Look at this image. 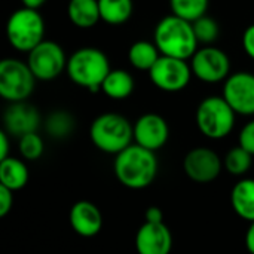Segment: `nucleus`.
<instances>
[{
    "mask_svg": "<svg viewBox=\"0 0 254 254\" xmlns=\"http://www.w3.org/2000/svg\"><path fill=\"white\" fill-rule=\"evenodd\" d=\"M189 63L193 76L204 83L225 82L231 76V60L228 54L213 45L198 48Z\"/></svg>",
    "mask_w": 254,
    "mask_h": 254,
    "instance_id": "obj_9",
    "label": "nucleus"
},
{
    "mask_svg": "<svg viewBox=\"0 0 254 254\" xmlns=\"http://www.w3.org/2000/svg\"><path fill=\"white\" fill-rule=\"evenodd\" d=\"M246 247L252 254H254V222H250V226L246 234Z\"/></svg>",
    "mask_w": 254,
    "mask_h": 254,
    "instance_id": "obj_33",
    "label": "nucleus"
},
{
    "mask_svg": "<svg viewBox=\"0 0 254 254\" xmlns=\"http://www.w3.org/2000/svg\"><path fill=\"white\" fill-rule=\"evenodd\" d=\"M144 219L149 223H164V213L159 207H149L144 213Z\"/></svg>",
    "mask_w": 254,
    "mask_h": 254,
    "instance_id": "obj_31",
    "label": "nucleus"
},
{
    "mask_svg": "<svg viewBox=\"0 0 254 254\" xmlns=\"http://www.w3.org/2000/svg\"><path fill=\"white\" fill-rule=\"evenodd\" d=\"M36 77L27 61L4 58L0 63V97L7 103L27 101L34 91Z\"/></svg>",
    "mask_w": 254,
    "mask_h": 254,
    "instance_id": "obj_7",
    "label": "nucleus"
},
{
    "mask_svg": "<svg viewBox=\"0 0 254 254\" xmlns=\"http://www.w3.org/2000/svg\"><path fill=\"white\" fill-rule=\"evenodd\" d=\"M252 165H253V155L241 146L232 147L223 159V167L226 168V171L237 177L244 176L252 168Z\"/></svg>",
    "mask_w": 254,
    "mask_h": 254,
    "instance_id": "obj_25",
    "label": "nucleus"
},
{
    "mask_svg": "<svg viewBox=\"0 0 254 254\" xmlns=\"http://www.w3.org/2000/svg\"><path fill=\"white\" fill-rule=\"evenodd\" d=\"M231 204L241 219L254 222V179H243L232 188Z\"/></svg>",
    "mask_w": 254,
    "mask_h": 254,
    "instance_id": "obj_19",
    "label": "nucleus"
},
{
    "mask_svg": "<svg viewBox=\"0 0 254 254\" xmlns=\"http://www.w3.org/2000/svg\"><path fill=\"white\" fill-rule=\"evenodd\" d=\"M223 168V161L210 147H195L189 150L183 159V170L186 176L196 183L214 182Z\"/></svg>",
    "mask_w": 254,
    "mask_h": 254,
    "instance_id": "obj_12",
    "label": "nucleus"
},
{
    "mask_svg": "<svg viewBox=\"0 0 254 254\" xmlns=\"http://www.w3.org/2000/svg\"><path fill=\"white\" fill-rule=\"evenodd\" d=\"M135 88L134 77L124 68H112L101 85V91L112 100H127L132 95Z\"/></svg>",
    "mask_w": 254,
    "mask_h": 254,
    "instance_id": "obj_18",
    "label": "nucleus"
},
{
    "mask_svg": "<svg viewBox=\"0 0 254 254\" xmlns=\"http://www.w3.org/2000/svg\"><path fill=\"white\" fill-rule=\"evenodd\" d=\"M68 57L63 46L54 40H43L27 54V64L37 80L49 82L67 68Z\"/></svg>",
    "mask_w": 254,
    "mask_h": 254,
    "instance_id": "obj_8",
    "label": "nucleus"
},
{
    "mask_svg": "<svg viewBox=\"0 0 254 254\" xmlns=\"http://www.w3.org/2000/svg\"><path fill=\"white\" fill-rule=\"evenodd\" d=\"M161 52L155 42L149 40H137L128 49V61L129 64L140 71H147L156 64L161 58Z\"/></svg>",
    "mask_w": 254,
    "mask_h": 254,
    "instance_id": "obj_21",
    "label": "nucleus"
},
{
    "mask_svg": "<svg viewBox=\"0 0 254 254\" xmlns=\"http://www.w3.org/2000/svg\"><path fill=\"white\" fill-rule=\"evenodd\" d=\"M153 42L165 57L190 60L199 48L192 22L176 15L164 16L153 30Z\"/></svg>",
    "mask_w": 254,
    "mask_h": 254,
    "instance_id": "obj_2",
    "label": "nucleus"
},
{
    "mask_svg": "<svg viewBox=\"0 0 254 254\" xmlns=\"http://www.w3.org/2000/svg\"><path fill=\"white\" fill-rule=\"evenodd\" d=\"M210 0H170L171 13L189 22L207 15Z\"/></svg>",
    "mask_w": 254,
    "mask_h": 254,
    "instance_id": "obj_24",
    "label": "nucleus"
},
{
    "mask_svg": "<svg viewBox=\"0 0 254 254\" xmlns=\"http://www.w3.org/2000/svg\"><path fill=\"white\" fill-rule=\"evenodd\" d=\"M110 70L109 57L101 49L83 46L68 57L65 73L74 85L97 92L101 91V85Z\"/></svg>",
    "mask_w": 254,
    "mask_h": 254,
    "instance_id": "obj_3",
    "label": "nucleus"
},
{
    "mask_svg": "<svg viewBox=\"0 0 254 254\" xmlns=\"http://www.w3.org/2000/svg\"><path fill=\"white\" fill-rule=\"evenodd\" d=\"M173 235L165 223L144 222L135 235V250L138 254H170Z\"/></svg>",
    "mask_w": 254,
    "mask_h": 254,
    "instance_id": "obj_15",
    "label": "nucleus"
},
{
    "mask_svg": "<svg viewBox=\"0 0 254 254\" xmlns=\"http://www.w3.org/2000/svg\"><path fill=\"white\" fill-rule=\"evenodd\" d=\"M45 19L36 9L19 7L10 13L6 22L9 45L22 54H28L45 39Z\"/></svg>",
    "mask_w": 254,
    "mask_h": 254,
    "instance_id": "obj_6",
    "label": "nucleus"
},
{
    "mask_svg": "<svg viewBox=\"0 0 254 254\" xmlns=\"http://www.w3.org/2000/svg\"><path fill=\"white\" fill-rule=\"evenodd\" d=\"M67 16L77 28L88 30L95 27L101 21L98 0H68Z\"/></svg>",
    "mask_w": 254,
    "mask_h": 254,
    "instance_id": "obj_17",
    "label": "nucleus"
},
{
    "mask_svg": "<svg viewBox=\"0 0 254 254\" xmlns=\"http://www.w3.org/2000/svg\"><path fill=\"white\" fill-rule=\"evenodd\" d=\"M9 158V134L3 129L0 131V161Z\"/></svg>",
    "mask_w": 254,
    "mask_h": 254,
    "instance_id": "obj_32",
    "label": "nucleus"
},
{
    "mask_svg": "<svg viewBox=\"0 0 254 254\" xmlns=\"http://www.w3.org/2000/svg\"><path fill=\"white\" fill-rule=\"evenodd\" d=\"M68 220L71 229L83 238H92L98 235L103 228L101 211L95 204L89 201L76 202L70 210Z\"/></svg>",
    "mask_w": 254,
    "mask_h": 254,
    "instance_id": "obj_16",
    "label": "nucleus"
},
{
    "mask_svg": "<svg viewBox=\"0 0 254 254\" xmlns=\"http://www.w3.org/2000/svg\"><path fill=\"white\" fill-rule=\"evenodd\" d=\"M21 1V4L24 6V7H28V9H36V10H39L48 0H19Z\"/></svg>",
    "mask_w": 254,
    "mask_h": 254,
    "instance_id": "obj_34",
    "label": "nucleus"
},
{
    "mask_svg": "<svg viewBox=\"0 0 254 254\" xmlns=\"http://www.w3.org/2000/svg\"><path fill=\"white\" fill-rule=\"evenodd\" d=\"M158 167L155 152L135 143L118 153L113 162V171L119 183L132 190L149 188L158 176Z\"/></svg>",
    "mask_w": 254,
    "mask_h": 254,
    "instance_id": "obj_1",
    "label": "nucleus"
},
{
    "mask_svg": "<svg viewBox=\"0 0 254 254\" xmlns=\"http://www.w3.org/2000/svg\"><path fill=\"white\" fill-rule=\"evenodd\" d=\"M40 121L42 119L39 110L27 101L9 103L3 113L4 131L9 135L18 138L25 134L36 132L40 125Z\"/></svg>",
    "mask_w": 254,
    "mask_h": 254,
    "instance_id": "obj_14",
    "label": "nucleus"
},
{
    "mask_svg": "<svg viewBox=\"0 0 254 254\" xmlns=\"http://www.w3.org/2000/svg\"><path fill=\"white\" fill-rule=\"evenodd\" d=\"M19 155L27 161H36L43 155L45 143L37 132H30L18 138Z\"/></svg>",
    "mask_w": 254,
    "mask_h": 254,
    "instance_id": "obj_27",
    "label": "nucleus"
},
{
    "mask_svg": "<svg viewBox=\"0 0 254 254\" xmlns=\"http://www.w3.org/2000/svg\"><path fill=\"white\" fill-rule=\"evenodd\" d=\"M28 182V168L24 161L18 158H6L0 161V185L16 192Z\"/></svg>",
    "mask_w": 254,
    "mask_h": 254,
    "instance_id": "obj_20",
    "label": "nucleus"
},
{
    "mask_svg": "<svg viewBox=\"0 0 254 254\" xmlns=\"http://www.w3.org/2000/svg\"><path fill=\"white\" fill-rule=\"evenodd\" d=\"M235 110L223 95H210L204 98L195 112V122L199 132L210 140L228 137L235 127Z\"/></svg>",
    "mask_w": 254,
    "mask_h": 254,
    "instance_id": "obj_5",
    "label": "nucleus"
},
{
    "mask_svg": "<svg viewBox=\"0 0 254 254\" xmlns=\"http://www.w3.org/2000/svg\"><path fill=\"white\" fill-rule=\"evenodd\" d=\"M101 21L109 25H124L134 12L132 0H98Z\"/></svg>",
    "mask_w": 254,
    "mask_h": 254,
    "instance_id": "obj_22",
    "label": "nucleus"
},
{
    "mask_svg": "<svg viewBox=\"0 0 254 254\" xmlns=\"http://www.w3.org/2000/svg\"><path fill=\"white\" fill-rule=\"evenodd\" d=\"M76 128V121L67 110H55L45 119V129L52 138H65Z\"/></svg>",
    "mask_w": 254,
    "mask_h": 254,
    "instance_id": "obj_23",
    "label": "nucleus"
},
{
    "mask_svg": "<svg viewBox=\"0 0 254 254\" xmlns=\"http://www.w3.org/2000/svg\"><path fill=\"white\" fill-rule=\"evenodd\" d=\"M240 146L244 147L247 152H250L254 156V119L247 122L241 131H240V137H238Z\"/></svg>",
    "mask_w": 254,
    "mask_h": 254,
    "instance_id": "obj_28",
    "label": "nucleus"
},
{
    "mask_svg": "<svg viewBox=\"0 0 254 254\" xmlns=\"http://www.w3.org/2000/svg\"><path fill=\"white\" fill-rule=\"evenodd\" d=\"M91 143L103 153L118 155L134 141V125L119 113H103L89 127Z\"/></svg>",
    "mask_w": 254,
    "mask_h": 254,
    "instance_id": "obj_4",
    "label": "nucleus"
},
{
    "mask_svg": "<svg viewBox=\"0 0 254 254\" xmlns=\"http://www.w3.org/2000/svg\"><path fill=\"white\" fill-rule=\"evenodd\" d=\"M243 49L247 54V57H250L252 60H254V24L249 25L244 33H243Z\"/></svg>",
    "mask_w": 254,
    "mask_h": 254,
    "instance_id": "obj_30",
    "label": "nucleus"
},
{
    "mask_svg": "<svg viewBox=\"0 0 254 254\" xmlns=\"http://www.w3.org/2000/svg\"><path fill=\"white\" fill-rule=\"evenodd\" d=\"M193 73L188 60L161 55L149 70L150 82L164 92H180L190 83Z\"/></svg>",
    "mask_w": 254,
    "mask_h": 254,
    "instance_id": "obj_10",
    "label": "nucleus"
},
{
    "mask_svg": "<svg viewBox=\"0 0 254 254\" xmlns=\"http://www.w3.org/2000/svg\"><path fill=\"white\" fill-rule=\"evenodd\" d=\"M170 138V127L158 113H144L134 122V143L156 152L162 149Z\"/></svg>",
    "mask_w": 254,
    "mask_h": 254,
    "instance_id": "obj_13",
    "label": "nucleus"
},
{
    "mask_svg": "<svg viewBox=\"0 0 254 254\" xmlns=\"http://www.w3.org/2000/svg\"><path fill=\"white\" fill-rule=\"evenodd\" d=\"M192 25H193V31H195V36H196L199 45L208 46V45H213L217 40L220 28H219L217 21L213 19L211 16L204 15L199 19L193 21Z\"/></svg>",
    "mask_w": 254,
    "mask_h": 254,
    "instance_id": "obj_26",
    "label": "nucleus"
},
{
    "mask_svg": "<svg viewBox=\"0 0 254 254\" xmlns=\"http://www.w3.org/2000/svg\"><path fill=\"white\" fill-rule=\"evenodd\" d=\"M13 205V190L0 185V217H6Z\"/></svg>",
    "mask_w": 254,
    "mask_h": 254,
    "instance_id": "obj_29",
    "label": "nucleus"
},
{
    "mask_svg": "<svg viewBox=\"0 0 254 254\" xmlns=\"http://www.w3.org/2000/svg\"><path fill=\"white\" fill-rule=\"evenodd\" d=\"M222 95L237 115L254 116V74L249 71L232 73L223 83Z\"/></svg>",
    "mask_w": 254,
    "mask_h": 254,
    "instance_id": "obj_11",
    "label": "nucleus"
}]
</instances>
